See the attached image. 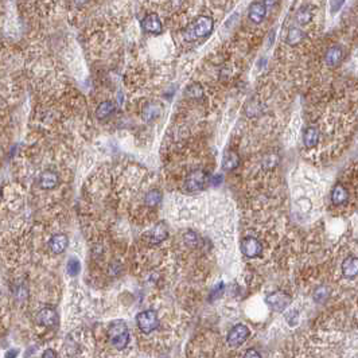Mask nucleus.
<instances>
[{"label": "nucleus", "instance_id": "2eb2a0df", "mask_svg": "<svg viewBox=\"0 0 358 358\" xmlns=\"http://www.w3.org/2000/svg\"><path fill=\"white\" fill-rule=\"evenodd\" d=\"M240 166V155L233 150L225 151L222 158V168L225 171H233Z\"/></svg>", "mask_w": 358, "mask_h": 358}, {"label": "nucleus", "instance_id": "c756f323", "mask_svg": "<svg viewBox=\"0 0 358 358\" xmlns=\"http://www.w3.org/2000/svg\"><path fill=\"white\" fill-rule=\"evenodd\" d=\"M273 39H275V30H272L271 34H269V37H268V43H269V46L273 43Z\"/></svg>", "mask_w": 358, "mask_h": 358}, {"label": "nucleus", "instance_id": "f3484780", "mask_svg": "<svg viewBox=\"0 0 358 358\" xmlns=\"http://www.w3.org/2000/svg\"><path fill=\"white\" fill-rule=\"evenodd\" d=\"M160 112H162V106L158 102H150L147 105L144 106L143 109V116L144 121H147V123H151L153 120H156L160 116Z\"/></svg>", "mask_w": 358, "mask_h": 358}, {"label": "nucleus", "instance_id": "6e6552de", "mask_svg": "<svg viewBox=\"0 0 358 358\" xmlns=\"http://www.w3.org/2000/svg\"><path fill=\"white\" fill-rule=\"evenodd\" d=\"M140 26H142L144 33L153 34V35H159L163 30V24L162 22H160V18H159V15L155 14V12H150V14L146 15L143 19H142V22H140Z\"/></svg>", "mask_w": 358, "mask_h": 358}, {"label": "nucleus", "instance_id": "4be33fe9", "mask_svg": "<svg viewBox=\"0 0 358 358\" xmlns=\"http://www.w3.org/2000/svg\"><path fill=\"white\" fill-rule=\"evenodd\" d=\"M186 96L193 100H201L204 97V88L200 84H191L186 88Z\"/></svg>", "mask_w": 358, "mask_h": 358}, {"label": "nucleus", "instance_id": "1a4fd4ad", "mask_svg": "<svg viewBox=\"0 0 358 358\" xmlns=\"http://www.w3.org/2000/svg\"><path fill=\"white\" fill-rule=\"evenodd\" d=\"M268 7L265 5L263 0H256L252 4L249 5L248 8V18L249 20L255 24L263 23L265 16H267Z\"/></svg>", "mask_w": 358, "mask_h": 358}, {"label": "nucleus", "instance_id": "6ab92c4d", "mask_svg": "<svg viewBox=\"0 0 358 358\" xmlns=\"http://www.w3.org/2000/svg\"><path fill=\"white\" fill-rule=\"evenodd\" d=\"M305 39V31L301 29V27H291L288 30L286 37V42L290 45V46H296L299 45Z\"/></svg>", "mask_w": 358, "mask_h": 358}, {"label": "nucleus", "instance_id": "b1692460", "mask_svg": "<svg viewBox=\"0 0 358 358\" xmlns=\"http://www.w3.org/2000/svg\"><path fill=\"white\" fill-rule=\"evenodd\" d=\"M80 269H81V264H80V261L77 258L73 257L67 261L66 271L70 276H76L77 273L80 272Z\"/></svg>", "mask_w": 358, "mask_h": 358}, {"label": "nucleus", "instance_id": "412c9836", "mask_svg": "<svg viewBox=\"0 0 358 358\" xmlns=\"http://www.w3.org/2000/svg\"><path fill=\"white\" fill-rule=\"evenodd\" d=\"M160 201H162V193L159 190L148 191L146 197H144V202H146V205H147L148 207L158 206L159 204H160Z\"/></svg>", "mask_w": 358, "mask_h": 358}, {"label": "nucleus", "instance_id": "423d86ee", "mask_svg": "<svg viewBox=\"0 0 358 358\" xmlns=\"http://www.w3.org/2000/svg\"><path fill=\"white\" fill-rule=\"evenodd\" d=\"M249 337V330L245 325H236L234 327H232V330L229 331V334L226 337V341H228V345L232 346V348H239L241 345L248 339Z\"/></svg>", "mask_w": 358, "mask_h": 358}, {"label": "nucleus", "instance_id": "7ed1b4c3", "mask_svg": "<svg viewBox=\"0 0 358 358\" xmlns=\"http://www.w3.org/2000/svg\"><path fill=\"white\" fill-rule=\"evenodd\" d=\"M136 325L143 334H151L159 327L158 314L153 310H146L136 316Z\"/></svg>", "mask_w": 358, "mask_h": 358}, {"label": "nucleus", "instance_id": "c85d7f7f", "mask_svg": "<svg viewBox=\"0 0 358 358\" xmlns=\"http://www.w3.org/2000/svg\"><path fill=\"white\" fill-rule=\"evenodd\" d=\"M263 1L265 3V5H267L268 8H272L273 5L277 3V0H263Z\"/></svg>", "mask_w": 358, "mask_h": 358}, {"label": "nucleus", "instance_id": "f257e3e1", "mask_svg": "<svg viewBox=\"0 0 358 358\" xmlns=\"http://www.w3.org/2000/svg\"><path fill=\"white\" fill-rule=\"evenodd\" d=\"M214 27V20L210 16H200L198 19L191 23L183 33V38L191 42V41H196L198 38H204L207 37L209 34L213 31Z\"/></svg>", "mask_w": 358, "mask_h": 358}, {"label": "nucleus", "instance_id": "a211bd4d", "mask_svg": "<svg viewBox=\"0 0 358 358\" xmlns=\"http://www.w3.org/2000/svg\"><path fill=\"white\" fill-rule=\"evenodd\" d=\"M115 112V104L112 101H102L96 109V116L99 120L108 119Z\"/></svg>", "mask_w": 358, "mask_h": 358}, {"label": "nucleus", "instance_id": "cd10ccee", "mask_svg": "<svg viewBox=\"0 0 358 358\" xmlns=\"http://www.w3.org/2000/svg\"><path fill=\"white\" fill-rule=\"evenodd\" d=\"M55 356H57V354H55V352H53V350H50V349H48V350H46V352H45V353L42 354V357H45V358H48V357H55Z\"/></svg>", "mask_w": 358, "mask_h": 358}, {"label": "nucleus", "instance_id": "aec40b11", "mask_svg": "<svg viewBox=\"0 0 358 358\" xmlns=\"http://www.w3.org/2000/svg\"><path fill=\"white\" fill-rule=\"evenodd\" d=\"M296 22L301 24V26H306L312 20V11L308 5H303L302 8L298 10L296 12Z\"/></svg>", "mask_w": 358, "mask_h": 358}, {"label": "nucleus", "instance_id": "ddd939ff", "mask_svg": "<svg viewBox=\"0 0 358 358\" xmlns=\"http://www.w3.org/2000/svg\"><path fill=\"white\" fill-rule=\"evenodd\" d=\"M39 187H42L45 190H50V189H54V187L58 186L59 183V177L55 171H51V170H46L43 171L41 175H39L38 179Z\"/></svg>", "mask_w": 358, "mask_h": 358}, {"label": "nucleus", "instance_id": "5701e85b", "mask_svg": "<svg viewBox=\"0 0 358 358\" xmlns=\"http://www.w3.org/2000/svg\"><path fill=\"white\" fill-rule=\"evenodd\" d=\"M183 240H185V244H186L187 247H190V248H198L201 244L200 236L196 232H193V230H189V232L183 234Z\"/></svg>", "mask_w": 358, "mask_h": 358}, {"label": "nucleus", "instance_id": "bb28decb", "mask_svg": "<svg viewBox=\"0 0 358 358\" xmlns=\"http://www.w3.org/2000/svg\"><path fill=\"white\" fill-rule=\"evenodd\" d=\"M244 356H245V357H260V353L256 352V350H253V349H251V350H248Z\"/></svg>", "mask_w": 358, "mask_h": 358}, {"label": "nucleus", "instance_id": "9b49d317", "mask_svg": "<svg viewBox=\"0 0 358 358\" xmlns=\"http://www.w3.org/2000/svg\"><path fill=\"white\" fill-rule=\"evenodd\" d=\"M241 252L249 258H255L261 255L263 245L255 237H247L241 241Z\"/></svg>", "mask_w": 358, "mask_h": 358}, {"label": "nucleus", "instance_id": "39448f33", "mask_svg": "<svg viewBox=\"0 0 358 358\" xmlns=\"http://www.w3.org/2000/svg\"><path fill=\"white\" fill-rule=\"evenodd\" d=\"M331 204L334 205V207L337 209H348L349 202H350V191H349V187L342 183V182H338L333 190H331Z\"/></svg>", "mask_w": 358, "mask_h": 358}, {"label": "nucleus", "instance_id": "4468645a", "mask_svg": "<svg viewBox=\"0 0 358 358\" xmlns=\"http://www.w3.org/2000/svg\"><path fill=\"white\" fill-rule=\"evenodd\" d=\"M344 59V50L341 46H331L325 54V63L329 67L338 66Z\"/></svg>", "mask_w": 358, "mask_h": 358}, {"label": "nucleus", "instance_id": "7c9ffc66", "mask_svg": "<svg viewBox=\"0 0 358 358\" xmlns=\"http://www.w3.org/2000/svg\"><path fill=\"white\" fill-rule=\"evenodd\" d=\"M15 356H16V352H12V353L8 352V353L5 354V357H15Z\"/></svg>", "mask_w": 358, "mask_h": 358}, {"label": "nucleus", "instance_id": "20e7f679", "mask_svg": "<svg viewBox=\"0 0 358 358\" xmlns=\"http://www.w3.org/2000/svg\"><path fill=\"white\" fill-rule=\"evenodd\" d=\"M206 183H207V174L204 170H196L186 177L183 189L187 193H197V191L204 190Z\"/></svg>", "mask_w": 358, "mask_h": 358}, {"label": "nucleus", "instance_id": "f8f14e48", "mask_svg": "<svg viewBox=\"0 0 358 358\" xmlns=\"http://www.w3.org/2000/svg\"><path fill=\"white\" fill-rule=\"evenodd\" d=\"M168 237V230L166 228L164 224H158L153 226V229H150L146 233V240L148 243L153 244V245H156V244H160L162 241Z\"/></svg>", "mask_w": 358, "mask_h": 358}, {"label": "nucleus", "instance_id": "dca6fc26", "mask_svg": "<svg viewBox=\"0 0 358 358\" xmlns=\"http://www.w3.org/2000/svg\"><path fill=\"white\" fill-rule=\"evenodd\" d=\"M67 237L65 236V234H55V236H53L51 237V240L49 241V248H50V251L54 253H62L65 249L67 248Z\"/></svg>", "mask_w": 358, "mask_h": 358}, {"label": "nucleus", "instance_id": "f03ea898", "mask_svg": "<svg viewBox=\"0 0 358 358\" xmlns=\"http://www.w3.org/2000/svg\"><path fill=\"white\" fill-rule=\"evenodd\" d=\"M110 345L117 350H123L129 344V330L123 320H115L108 327Z\"/></svg>", "mask_w": 358, "mask_h": 358}, {"label": "nucleus", "instance_id": "393cba45", "mask_svg": "<svg viewBox=\"0 0 358 358\" xmlns=\"http://www.w3.org/2000/svg\"><path fill=\"white\" fill-rule=\"evenodd\" d=\"M345 1H346V0H331V4H330V11H331V14H337V12L342 8V5L345 4Z\"/></svg>", "mask_w": 358, "mask_h": 358}, {"label": "nucleus", "instance_id": "9d476101", "mask_svg": "<svg viewBox=\"0 0 358 358\" xmlns=\"http://www.w3.org/2000/svg\"><path fill=\"white\" fill-rule=\"evenodd\" d=\"M58 320L59 318H58L57 311L51 307H45L37 314V322L39 326H43V327L53 329L58 325Z\"/></svg>", "mask_w": 358, "mask_h": 358}, {"label": "nucleus", "instance_id": "0eeeda50", "mask_svg": "<svg viewBox=\"0 0 358 358\" xmlns=\"http://www.w3.org/2000/svg\"><path fill=\"white\" fill-rule=\"evenodd\" d=\"M267 303L271 306V308L277 312H282L291 303V296L283 291H276L267 296Z\"/></svg>", "mask_w": 358, "mask_h": 358}, {"label": "nucleus", "instance_id": "a878e982", "mask_svg": "<svg viewBox=\"0 0 358 358\" xmlns=\"http://www.w3.org/2000/svg\"><path fill=\"white\" fill-rule=\"evenodd\" d=\"M221 182H222V177H221L220 174H218V175H214V177H211V183L215 185V186L221 185Z\"/></svg>", "mask_w": 358, "mask_h": 358}]
</instances>
